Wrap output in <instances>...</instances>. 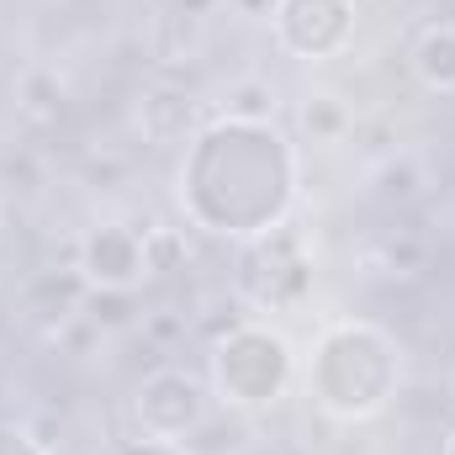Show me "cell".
<instances>
[{
	"instance_id": "6da1fadb",
	"label": "cell",
	"mask_w": 455,
	"mask_h": 455,
	"mask_svg": "<svg viewBox=\"0 0 455 455\" xmlns=\"http://www.w3.org/2000/svg\"><path fill=\"white\" fill-rule=\"evenodd\" d=\"M297 191H302V159L275 122L212 116L207 127L191 132L180 154V186H175L180 212L212 238L249 243L291 223Z\"/></svg>"
},
{
	"instance_id": "7a4b0ae2",
	"label": "cell",
	"mask_w": 455,
	"mask_h": 455,
	"mask_svg": "<svg viewBox=\"0 0 455 455\" xmlns=\"http://www.w3.org/2000/svg\"><path fill=\"white\" fill-rule=\"evenodd\" d=\"M403 387V344L371 318H339L313 339L307 360V392L313 403L339 419L360 424L376 419Z\"/></svg>"
},
{
	"instance_id": "3957f363",
	"label": "cell",
	"mask_w": 455,
	"mask_h": 455,
	"mask_svg": "<svg viewBox=\"0 0 455 455\" xmlns=\"http://www.w3.org/2000/svg\"><path fill=\"white\" fill-rule=\"evenodd\" d=\"M207 371H212L218 403L238 408V413H254V408H270L286 397V387L297 376V355H291L286 334H275L270 323H238L212 344Z\"/></svg>"
},
{
	"instance_id": "277c9868",
	"label": "cell",
	"mask_w": 455,
	"mask_h": 455,
	"mask_svg": "<svg viewBox=\"0 0 455 455\" xmlns=\"http://www.w3.org/2000/svg\"><path fill=\"white\" fill-rule=\"evenodd\" d=\"M207 413H212V387L196 371H186V365H159L132 392V424L148 440L186 445L191 435L207 429Z\"/></svg>"
},
{
	"instance_id": "5b68a950",
	"label": "cell",
	"mask_w": 455,
	"mask_h": 455,
	"mask_svg": "<svg viewBox=\"0 0 455 455\" xmlns=\"http://www.w3.org/2000/svg\"><path fill=\"white\" fill-rule=\"evenodd\" d=\"M243 291L254 297V307H270V313H291L313 297V254H307V238L291 223L249 238Z\"/></svg>"
},
{
	"instance_id": "8992f818",
	"label": "cell",
	"mask_w": 455,
	"mask_h": 455,
	"mask_svg": "<svg viewBox=\"0 0 455 455\" xmlns=\"http://www.w3.org/2000/svg\"><path fill=\"white\" fill-rule=\"evenodd\" d=\"M270 32L291 59L323 64L355 43V0H275Z\"/></svg>"
},
{
	"instance_id": "52a82bcc",
	"label": "cell",
	"mask_w": 455,
	"mask_h": 455,
	"mask_svg": "<svg viewBox=\"0 0 455 455\" xmlns=\"http://www.w3.org/2000/svg\"><path fill=\"white\" fill-rule=\"evenodd\" d=\"M75 270L85 275L91 291H138L148 281V254H143V228L96 223L85 228Z\"/></svg>"
},
{
	"instance_id": "ba28073f",
	"label": "cell",
	"mask_w": 455,
	"mask_h": 455,
	"mask_svg": "<svg viewBox=\"0 0 455 455\" xmlns=\"http://www.w3.org/2000/svg\"><path fill=\"white\" fill-rule=\"evenodd\" d=\"M413 80L435 96H455V21H429L419 37H413Z\"/></svg>"
},
{
	"instance_id": "9c48e42d",
	"label": "cell",
	"mask_w": 455,
	"mask_h": 455,
	"mask_svg": "<svg viewBox=\"0 0 455 455\" xmlns=\"http://www.w3.org/2000/svg\"><path fill=\"white\" fill-rule=\"evenodd\" d=\"M297 122H302V132H307L313 143H339L344 132L355 127V112L344 107L334 91H313V96L297 107Z\"/></svg>"
},
{
	"instance_id": "30bf717a",
	"label": "cell",
	"mask_w": 455,
	"mask_h": 455,
	"mask_svg": "<svg viewBox=\"0 0 455 455\" xmlns=\"http://www.w3.org/2000/svg\"><path fill=\"white\" fill-rule=\"evenodd\" d=\"M101 334H112V329H127L132 318H138V302H132V291H85V307H80Z\"/></svg>"
},
{
	"instance_id": "8fae6325",
	"label": "cell",
	"mask_w": 455,
	"mask_h": 455,
	"mask_svg": "<svg viewBox=\"0 0 455 455\" xmlns=\"http://www.w3.org/2000/svg\"><path fill=\"white\" fill-rule=\"evenodd\" d=\"M223 116H243V122H275V91L265 80H243L228 91Z\"/></svg>"
},
{
	"instance_id": "7c38bea8",
	"label": "cell",
	"mask_w": 455,
	"mask_h": 455,
	"mask_svg": "<svg viewBox=\"0 0 455 455\" xmlns=\"http://www.w3.org/2000/svg\"><path fill=\"white\" fill-rule=\"evenodd\" d=\"M143 254H148V275H170L186 254L175 228H143Z\"/></svg>"
},
{
	"instance_id": "4fadbf2b",
	"label": "cell",
	"mask_w": 455,
	"mask_h": 455,
	"mask_svg": "<svg viewBox=\"0 0 455 455\" xmlns=\"http://www.w3.org/2000/svg\"><path fill=\"white\" fill-rule=\"evenodd\" d=\"M381 202H408V196H419V164L413 159H392L387 170H381V191H376Z\"/></svg>"
},
{
	"instance_id": "5bb4252c",
	"label": "cell",
	"mask_w": 455,
	"mask_h": 455,
	"mask_svg": "<svg viewBox=\"0 0 455 455\" xmlns=\"http://www.w3.org/2000/svg\"><path fill=\"white\" fill-rule=\"evenodd\" d=\"M0 455H53L32 429H21V424H5L0 419Z\"/></svg>"
},
{
	"instance_id": "9a60e30c",
	"label": "cell",
	"mask_w": 455,
	"mask_h": 455,
	"mask_svg": "<svg viewBox=\"0 0 455 455\" xmlns=\"http://www.w3.org/2000/svg\"><path fill=\"white\" fill-rule=\"evenodd\" d=\"M112 455H191V451L175 445V440H148V435H138V440H122Z\"/></svg>"
},
{
	"instance_id": "2e32d148",
	"label": "cell",
	"mask_w": 455,
	"mask_h": 455,
	"mask_svg": "<svg viewBox=\"0 0 455 455\" xmlns=\"http://www.w3.org/2000/svg\"><path fill=\"white\" fill-rule=\"evenodd\" d=\"M440 455H455V429H451V440H445V451H440Z\"/></svg>"
}]
</instances>
